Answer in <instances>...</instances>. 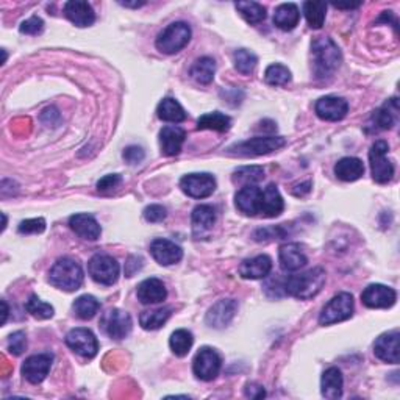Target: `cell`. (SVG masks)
<instances>
[{"label": "cell", "instance_id": "42", "mask_svg": "<svg viewBox=\"0 0 400 400\" xmlns=\"http://www.w3.org/2000/svg\"><path fill=\"white\" fill-rule=\"evenodd\" d=\"M264 80L271 86H285L291 82V71L283 65H271L264 72Z\"/></svg>", "mask_w": 400, "mask_h": 400}, {"label": "cell", "instance_id": "49", "mask_svg": "<svg viewBox=\"0 0 400 400\" xmlns=\"http://www.w3.org/2000/svg\"><path fill=\"white\" fill-rule=\"evenodd\" d=\"M144 157H146V153L143 150V147H139V146H129L127 149L124 150V160L127 161L129 164L141 163Z\"/></svg>", "mask_w": 400, "mask_h": 400}, {"label": "cell", "instance_id": "8", "mask_svg": "<svg viewBox=\"0 0 400 400\" xmlns=\"http://www.w3.org/2000/svg\"><path fill=\"white\" fill-rule=\"evenodd\" d=\"M119 264L113 257L97 254L89 259L88 263V272L94 282L111 286L117 282L119 278Z\"/></svg>", "mask_w": 400, "mask_h": 400}, {"label": "cell", "instance_id": "29", "mask_svg": "<svg viewBox=\"0 0 400 400\" xmlns=\"http://www.w3.org/2000/svg\"><path fill=\"white\" fill-rule=\"evenodd\" d=\"M300 20V13L297 5L294 4H282L277 6L276 13H273V24L277 29L283 32H291L297 27Z\"/></svg>", "mask_w": 400, "mask_h": 400}, {"label": "cell", "instance_id": "52", "mask_svg": "<svg viewBox=\"0 0 400 400\" xmlns=\"http://www.w3.org/2000/svg\"><path fill=\"white\" fill-rule=\"evenodd\" d=\"M122 6H129V8H139V6H143L144 2H119Z\"/></svg>", "mask_w": 400, "mask_h": 400}, {"label": "cell", "instance_id": "38", "mask_svg": "<svg viewBox=\"0 0 400 400\" xmlns=\"http://www.w3.org/2000/svg\"><path fill=\"white\" fill-rule=\"evenodd\" d=\"M193 342H194L193 333L188 332L185 328L175 330L169 338L171 350L177 356H186L193 347Z\"/></svg>", "mask_w": 400, "mask_h": 400}, {"label": "cell", "instance_id": "21", "mask_svg": "<svg viewBox=\"0 0 400 400\" xmlns=\"http://www.w3.org/2000/svg\"><path fill=\"white\" fill-rule=\"evenodd\" d=\"M278 259L282 269L286 272H296L304 268V266H307L308 263L305 252L302 250L300 245L296 243L283 244L278 250Z\"/></svg>", "mask_w": 400, "mask_h": 400}, {"label": "cell", "instance_id": "23", "mask_svg": "<svg viewBox=\"0 0 400 400\" xmlns=\"http://www.w3.org/2000/svg\"><path fill=\"white\" fill-rule=\"evenodd\" d=\"M374 354L385 363H399V332H389L378 336L374 344Z\"/></svg>", "mask_w": 400, "mask_h": 400}, {"label": "cell", "instance_id": "14", "mask_svg": "<svg viewBox=\"0 0 400 400\" xmlns=\"http://www.w3.org/2000/svg\"><path fill=\"white\" fill-rule=\"evenodd\" d=\"M53 355L52 354H38L27 358L22 364V375L27 382L32 385H38L49 375V370L52 368Z\"/></svg>", "mask_w": 400, "mask_h": 400}, {"label": "cell", "instance_id": "13", "mask_svg": "<svg viewBox=\"0 0 400 400\" xmlns=\"http://www.w3.org/2000/svg\"><path fill=\"white\" fill-rule=\"evenodd\" d=\"M236 311H238V302L233 299H222L219 302H216L205 316L207 325L216 330L226 328L231 324Z\"/></svg>", "mask_w": 400, "mask_h": 400}, {"label": "cell", "instance_id": "12", "mask_svg": "<svg viewBox=\"0 0 400 400\" xmlns=\"http://www.w3.org/2000/svg\"><path fill=\"white\" fill-rule=\"evenodd\" d=\"M180 188L189 198L205 199L216 191V179L212 174H188L180 180Z\"/></svg>", "mask_w": 400, "mask_h": 400}, {"label": "cell", "instance_id": "37", "mask_svg": "<svg viewBox=\"0 0 400 400\" xmlns=\"http://www.w3.org/2000/svg\"><path fill=\"white\" fill-rule=\"evenodd\" d=\"M304 15L308 25L311 29L318 30L325 22V15H327V4L325 2H305L304 4Z\"/></svg>", "mask_w": 400, "mask_h": 400}, {"label": "cell", "instance_id": "54", "mask_svg": "<svg viewBox=\"0 0 400 400\" xmlns=\"http://www.w3.org/2000/svg\"><path fill=\"white\" fill-rule=\"evenodd\" d=\"M2 307H4V319H2V324H5L6 318H8V305H6L5 300H2Z\"/></svg>", "mask_w": 400, "mask_h": 400}, {"label": "cell", "instance_id": "10", "mask_svg": "<svg viewBox=\"0 0 400 400\" xmlns=\"http://www.w3.org/2000/svg\"><path fill=\"white\" fill-rule=\"evenodd\" d=\"M131 318L127 311L117 310V308H113V310H108L102 316L101 319V327L105 332V335H108L111 340L121 341L124 338H127L131 332Z\"/></svg>", "mask_w": 400, "mask_h": 400}, {"label": "cell", "instance_id": "3", "mask_svg": "<svg viewBox=\"0 0 400 400\" xmlns=\"http://www.w3.org/2000/svg\"><path fill=\"white\" fill-rule=\"evenodd\" d=\"M49 282L61 291H77L83 283L82 266L72 258H60L49 272Z\"/></svg>", "mask_w": 400, "mask_h": 400}, {"label": "cell", "instance_id": "41", "mask_svg": "<svg viewBox=\"0 0 400 400\" xmlns=\"http://www.w3.org/2000/svg\"><path fill=\"white\" fill-rule=\"evenodd\" d=\"M233 63L238 72L243 75H250L257 67L258 58L254 52L247 51V49H238L233 53Z\"/></svg>", "mask_w": 400, "mask_h": 400}, {"label": "cell", "instance_id": "40", "mask_svg": "<svg viewBox=\"0 0 400 400\" xmlns=\"http://www.w3.org/2000/svg\"><path fill=\"white\" fill-rule=\"evenodd\" d=\"M236 10L250 25H257L266 19V8L257 2H238Z\"/></svg>", "mask_w": 400, "mask_h": 400}, {"label": "cell", "instance_id": "18", "mask_svg": "<svg viewBox=\"0 0 400 400\" xmlns=\"http://www.w3.org/2000/svg\"><path fill=\"white\" fill-rule=\"evenodd\" d=\"M150 254L161 266L177 264L180 259L183 258V250H181L180 245L169 240H163V238H158V240L152 241Z\"/></svg>", "mask_w": 400, "mask_h": 400}, {"label": "cell", "instance_id": "24", "mask_svg": "<svg viewBox=\"0 0 400 400\" xmlns=\"http://www.w3.org/2000/svg\"><path fill=\"white\" fill-rule=\"evenodd\" d=\"M272 271V259L268 255H258L244 259L240 266V276L245 280L266 278Z\"/></svg>", "mask_w": 400, "mask_h": 400}, {"label": "cell", "instance_id": "15", "mask_svg": "<svg viewBox=\"0 0 400 400\" xmlns=\"http://www.w3.org/2000/svg\"><path fill=\"white\" fill-rule=\"evenodd\" d=\"M314 111H316V115L322 119V121L336 122L346 117L347 111H349V103L346 99H342V97L325 96V97H321V99L316 102Z\"/></svg>", "mask_w": 400, "mask_h": 400}, {"label": "cell", "instance_id": "16", "mask_svg": "<svg viewBox=\"0 0 400 400\" xmlns=\"http://www.w3.org/2000/svg\"><path fill=\"white\" fill-rule=\"evenodd\" d=\"M236 208L245 216H258L262 214L263 205V189L257 185L243 186L235 195Z\"/></svg>", "mask_w": 400, "mask_h": 400}, {"label": "cell", "instance_id": "19", "mask_svg": "<svg viewBox=\"0 0 400 400\" xmlns=\"http://www.w3.org/2000/svg\"><path fill=\"white\" fill-rule=\"evenodd\" d=\"M186 139V133L177 125H166L160 131V146L161 153L166 157L179 155Z\"/></svg>", "mask_w": 400, "mask_h": 400}, {"label": "cell", "instance_id": "33", "mask_svg": "<svg viewBox=\"0 0 400 400\" xmlns=\"http://www.w3.org/2000/svg\"><path fill=\"white\" fill-rule=\"evenodd\" d=\"M214 72H216V63L212 57H202L199 60H195V63L191 66V71H189L193 79L200 83V85H208V83H212L214 79Z\"/></svg>", "mask_w": 400, "mask_h": 400}, {"label": "cell", "instance_id": "5", "mask_svg": "<svg viewBox=\"0 0 400 400\" xmlns=\"http://www.w3.org/2000/svg\"><path fill=\"white\" fill-rule=\"evenodd\" d=\"M191 39V27L186 22H172L158 34L155 46L160 52L174 55L183 49Z\"/></svg>", "mask_w": 400, "mask_h": 400}, {"label": "cell", "instance_id": "39", "mask_svg": "<svg viewBox=\"0 0 400 400\" xmlns=\"http://www.w3.org/2000/svg\"><path fill=\"white\" fill-rule=\"evenodd\" d=\"M264 179V171L263 167L259 166H244L240 167V169H236L233 172V183L236 185H243V186H247V185H255L258 181H262Z\"/></svg>", "mask_w": 400, "mask_h": 400}, {"label": "cell", "instance_id": "11", "mask_svg": "<svg viewBox=\"0 0 400 400\" xmlns=\"http://www.w3.org/2000/svg\"><path fill=\"white\" fill-rule=\"evenodd\" d=\"M66 344L77 355L88 358V360L94 358L99 352V342H97L96 335L89 328L79 327L71 330L66 335Z\"/></svg>", "mask_w": 400, "mask_h": 400}, {"label": "cell", "instance_id": "35", "mask_svg": "<svg viewBox=\"0 0 400 400\" xmlns=\"http://www.w3.org/2000/svg\"><path fill=\"white\" fill-rule=\"evenodd\" d=\"M172 310L169 307L158 308V310H150V311H143L139 316V324L144 330H158L163 327L167 319L171 318Z\"/></svg>", "mask_w": 400, "mask_h": 400}, {"label": "cell", "instance_id": "4", "mask_svg": "<svg viewBox=\"0 0 400 400\" xmlns=\"http://www.w3.org/2000/svg\"><path fill=\"white\" fill-rule=\"evenodd\" d=\"M285 144L286 139L283 136H273V135L257 136L230 146L227 149V153L235 157H259V155H268V153L282 149V147H285Z\"/></svg>", "mask_w": 400, "mask_h": 400}, {"label": "cell", "instance_id": "45", "mask_svg": "<svg viewBox=\"0 0 400 400\" xmlns=\"http://www.w3.org/2000/svg\"><path fill=\"white\" fill-rule=\"evenodd\" d=\"M6 347H8L10 354L13 355H20L25 350L27 347V338H25V333L24 332H16L10 335L8 342H6Z\"/></svg>", "mask_w": 400, "mask_h": 400}, {"label": "cell", "instance_id": "6", "mask_svg": "<svg viewBox=\"0 0 400 400\" xmlns=\"http://www.w3.org/2000/svg\"><path fill=\"white\" fill-rule=\"evenodd\" d=\"M388 150L389 146L383 139L380 141H375L372 144L369 150V164H370V172L372 179H374L377 183L385 185L389 183L394 177V164L388 160Z\"/></svg>", "mask_w": 400, "mask_h": 400}, {"label": "cell", "instance_id": "34", "mask_svg": "<svg viewBox=\"0 0 400 400\" xmlns=\"http://www.w3.org/2000/svg\"><path fill=\"white\" fill-rule=\"evenodd\" d=\"M231 127V119L219 113V111H213V113L202 115L198 119V129L199 130H214V131H228Z\"/></svg>", "mask_w": 400, "mask_h": 400}, {"label": "cell", "instance_id": "9", "mask_svg": "<svg viewBox=\"0 0 400 400\" xmlns=\"http://www.w3.org/2000/svg\"><path fill=\"white\" fill-rule=\"evenodd\" d=\"M222 366L221 355L212 347H202L194 356L193 370L194 375L202 382H212L219 375Z\"/></svg>", "mask_w": 400, "mask_h": 400}, {"label": "cell", "instance_id": "51", "mask_svg": "<svg viewBox=\"0 0 400 400\" xmlns=\"http://www.w3.org/2000/svg\"><path fill=\"white\" fill-rule=\"evenodd\" d=\"M244 394H245V397H250V399H263V397H266V391H264L263 386L255 385V383H249L247 386H245Z\"/></svg>", "mask_w": 400, "mask_h": 400}, {"label": "cell", "instance_id": "20", "mask_svg": "<svg viewBox=\"0 0 400 400\" xmlns=\"http://www.w3.org/2000/svg\"><path fill=\"white\" fill-rule=\"evenodd\" d=\"M65 15L77 27H89L96 22V13L85 0H71L65 5Z\"/></svg>", "mask_w": 400, "mask_h": 400}, {"label": "cell", "instance_id": "30", "mask_svg": "<svg viewBox=\"0 0 400 400\" xmlns=\"http://www.w3.org/2000/svg\"><path fill=\"white\" fill-rule=\"evenodd\" d=\"M364 174V164L360 158L346 157L335 164V175L342 181H355Z\"/></svg>", "mask_w": 400, "mask_h": 400}, {"label": "cell", "instance_id": "44", "mask_svg": "<svg viewBox=\"0 0 400 400\" xmlns=\"http://www.w3.org/2000/svg\"><path fill=\"white\" fill-rule=\"evenodd\" d=\"M19 233H43L46 230V221L43 217H37V219H27L19 224Z\"/></svg>", "mask_w": 400, "mask_h": 400}, {"label": "cell", "instance_id": "1", "mask_svg": "<svg viewBox=\"0 0 400 400\" xmlns=\"http://www.w3.org/2000/svg\"><path fill=\"white\" fill-rule=\"evenodd\" d=\"M311 66L318 80H327L332 77L342 61L340 47L332 38L318 37L311 43Z\"/></svg>", "mask_w": 400, "mask_h": 400}, {"label": "cell", "instance_id": "31", "mask_svg": "<svg viewBox=\"0 0 400 400\" xmlns=\"http://www.w3.org/2000/svg\"><path fill=\"white\" fill-rule=\"evenodd\" d=\"M397 113H399V105L397 99H391L386 102L382 108H378L372 115V122L377 129L380 130H389L397 122Z\"/></svg>", "mask_w": 400, "mask_h": 400}, {"label": "cell", "instance_id": "43", "mask_svg": "<svg viewBox=\"0 0 400 400\" xmlns=\"http://www.w3.org/2000/svg\"><path fill=\"white\" fill-rule=\"evenodd\" d=\"M25 310L37 319H51L55 313L53 307L41 300L37 294H33V296H30V299L27 300Z\"/></svg>", "mask_w": 400, "mask_h": 400}, {"label": "cell", "instance_id": "32", "mask_svg": "<svg viewBox=\"0 0 400 400\" xmlns=\"http://www.w3.org/2000/svg\"><path fill=\"white\" fill-rule=\"evenodd\" d=\"M157 115L161 121L175 122V124L183 122L186 119V111L177 101L172 99V97H166V99L158 103Z\"/></svg>", "mask_w": 400, "mask_h": 400}, {"label": "cell", "instance_id": "36", "mask_svg": "<svg viewBox=\"0 0 400 400\" xmlns=\"http://www.w3.org/2000/svg\"><path fill=\"white\" fill-rule=\"evenodd\" d=\"M99 308H101V302L94 296H89V294H83V296L77 297L72 305V310L77 318H80L83 321L93 319L97 311H99Z\"/></svg>", "mask_w": 400, "mask_h": 400}, {"label": "cell", "instance_id": "2", "mask_svg": "<svg viewBox=\"0 0 400 400\" xmlns=\"http://www.w3.org/2000/svg\"><path fill=\"white\" fill-rule=\"evenodd\" d=\"M325 271L322 268H313L310 271L290 276L283 280L285 292L290 296L308 300L318 296L322 288L325 285Z\"/></svg>", "mask_w": 400, "mask_h": 400}, {"label": "cell", "instance_id": "53", "mask_svg": "<svg viewBox=\"0 0 400 400\" xmlns=\"http://www.w3.org/2000/svg\"><path fill=\"white\" fill-rule=\"evenodd\" d=\"M336 8H341V10H352V8H358L360 6V4H350V5H338V4H335Z\"/></svg>", "mask_w": 400, "mask_h": 400}, {"label": "cell", "instance_id": "17", "mask_svg": "<svg viewBox=\"0 0 400 400\" xmlns=\"http://www.w3.org/2000/svg\"><path fill=\"white\" fill-rule=\"evenodd\" d=\"M396 291L380 283L369 285L361 294V302L368 308H391L396 304Z\"/></svg>", "mask_w": 400, "mask_h": 400}, {"label": "cell", "instance_id": "7", "mask_svg": "<svg viewBox=\"0 0 400 400\" xmlns=\"http://www.w3.org/2000/svg\"><path fill=\"white\" fill-rule=\"evenodd\" d=\"M354 314V297L349 292H340L328 304L322 308L319 314L321 325H332L338 322L347 321Z\"/></svg>", "mask_w": 400, "mask_h": 400}, {"label": "cell", "instance_id": "28", "mask_svg": "<svg viewBox=\"0 0 400 400\" xmlns=\"http://www.w3.org/2000/svg\"><path fill=\"white\" fill-rule=\"evenodd\" d=\"M285 202L278 188L269 183L263 189V205H262V216L264 217H277L283 213Z\"/></svg>", "mask_w": 400, "mask_h": 400}, {"label": "cell", "instance_id": "26", "mask_svg": "<svg viewBox=\"0 0 400 400\" xmlns=\"http://www.w3.org/2000/svg\"><path fill=\"white\" fill-rule=\"evenodd\" d=\"M193 233L194 236L207 235L216 224V212L209 205H199L193 209Z\"/></svg>", "mask_w": 400, "mask_h": 400}, {"label": "cell", "instance_id": "48", "mask_svg": "<svg viewBox=\"0 0 400 400\" xmlns=\"http://www.w3.org/2000/svg\"><path fill=\"white\" fill-rule=\"evenodd\" d=\"M143 214L147 222H161L166 219L167 212H166V208L161 205H149L144 209Z\"/></svg>", "mask_w": 400, "mask_h": 400}, {"label": "cell", "instance_id": "27", "mask_svg": "<svg viewBox=\"0 0 400 400\" xmlns=\"http://www.w3.org/2000/svg\"><path fill=\"white\" fill-rule=\"evenodd\" d=\"M342 374L338 368H328L321 378V392L322 396L330 400L342 397Z\"/></svg>", "mask_w": 400, "mask_h": 400}, {"label": "cell", "instance_id": "46", "mask_svg": "<svg viewBox=\"0 0 400 400\" xmlns=\"http://www.w3.org/2000/svg\"><path fill=\"white\" fill-rule=\"evenodd\" d=\"M19 30H20V33H24V34H39L41 32L44 30V22L41 18L32 16L30 19H27V20H24L22 24H20Z\"/></svg>", "mask_w": 400, "mask_h": 400}, {"label": "cell", "instance_id": "50", "mask_svg": "<svg viewBox=\"0 0 400 400\" xmlns=\"http://www.w3.org/2000/svg\"><path fill=\"white\" fill-rule=\"evenodd\" d=\"M121 181H122L121 175H117V174L105 175L103 179L97 181V189H99V191H110V189H115L121 185Z\"/></svg>", "mask_w": 400, "mask_h": 400}, {"label": "cell", "instance_id": "47", "mask_svg": "<svg viewBox=\"0 0 400 400\" xmlns=\"http://www.w3.org/2000/svg\"><path fill=\"white\" fill-rule=\"evenodd\" d=\"M286 235V231L283 230V226L278 227H266V228H259L255 231V240L257 241H266V240H280Z\"/></svg>", "mask_w": 400, "mask_h": 400}, {"label": "cell", "instance_id": "22", "mask_svg": "<svg viewBox=\"0 0 400 400\" xmlns=\"http://www.w3.org/2000/svg\"><path fill=\"white\" fill-rule=\"evenodd\" d=\"M69 227H71L72 231H75L80 238H83V240L88 241L99 240L102 233L99 222L94 219V216L86 213H79L71 216V219H69Z\"/></svg>", "mask_w": 400, "mask_h": 400}, {"label": "cell", "instance_id": "25", "mask_svg": "<svg viewBox=\"0 0 400 400\" xmlns=\"http://www.w3.org/2000/svg\"><path fill=\"white\" fill-rule=\"evenodd\" d=\"M136 296L139 302L144 305L160 304L167 297V291L164 283L158 278H147L138 285Z\"/></svg>", "mask_w": 400, "mask_h": 400}]
</instances>
